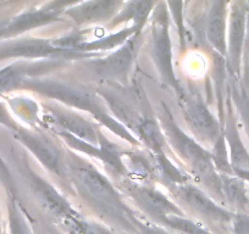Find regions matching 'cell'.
Returning <instances> with one entry per match:
<instances>
[{
  "label": "cell",
  "instance_id": "obj_1",
  "mask_svg": "<svg viewBox=\"0 0 249 234\" xmlns=\"http://www.w3.org/2000/svg\"><path fill=\"white\" fill-rule=\"evenodd\" d=\"M23 85L32 88L33 90L38 92L39 94L57 100V101L68 105V106H72L76 107V109L89 112L98 121H100L105 127L110 128L117 135L124 138L127 142L133 143V144L137 143L135 137H132V134H130V132L121 123H119L115 118H112L107 114V111L103 109L102 104L97 99V97H94L88 90L77 88L76 85L68 84V83L60 82V81L53 80H32L31 78Z\"/></svg>",
  "mask_w": 249,
  "mask_h": 234
},
{
  "label": "cell",
  "instance_id": "obj_2",
  "mask_svg": "<svg viewBox=\"0 0 249 234\" xmlns=\"http://www.w3.org/2000/svg\"><path fill=\"white\" fill-rule=\"evenodd\" d=\"M161 130L164 132L165 139L172 145L181 159L190 165L200 177L204 178V182L212 185L214 192L222 193L221 178L215 172L212 152L203 149V147L188 137L169 117H165L162 120Z\"/></svg>",
  "mask_w": 249,
  "mask_h": 234
},
{
  "label": "cell",
  "instance_id": "obj_3",
  "mask_svg": "<svg viewBox=\"0 0 249 234\" xmlns=\"http://www.w3.org/2000/svg\"><path fill=\"white\" fill-rule=\"evenodd\" d=\"M69 168L76 185L92 201L103 205L107 211L120 212L122 210L121 198L111 183L98 169L81 161L69 162Z\"/></svg>",
  "mask_w": 249,
  "mask_h": 234
},
{
  "label": "cell",
  "instance_id": "obj_4",
  "mask_svg": "<svg viewBox=\"0 0 249 234\" xmlns=\"http://www.w3.org/2000/svg\"><path fill=\"white\" fill-rule=\"evenodd\" d=\"M162 4H159L154 14L153 21V56L158 66L162 80L174 88L181 97L183 93L178 85V81L174 72L172 66V49L171 39L169 34V17L167 13L161 8Z\"/></svg>",
  "mask_w": 249,
  "mask_h": 234
},
{
  "label": "cell",
  "instance_id": "obj_5",
  "mask_svg": "<svg viewBox=\"0 0 249 234\" xmlns=\"http://www.w3.org/2000/svg\"><path fill=\"white\" fill-rule=\"evenodd\" d=\"M77 55L72 50L61 49L54 43L39 38H23L0 44V60L5 59H60Z\"/></svg>",
  "mask_w": 249,
  "mask_h": 234
},
{
  "label": "cell",
  "instance_id": "obj_6",
  "mask_svg": "<svg viewBox=\"0 0 249 234\" xmlns=\"http://www.w3.org/2000/svg\"><path fill=\"white\" fill-rule=\"evenodd\" d=\"M138 34L131 37L127 42L119 48L115 52L104 59L90 63V68L95 75L107 80H121L127 76L138 48Z\"/></svg>",
  "mask_w": 249,
  "mask_h": 234
},
{
  "label": "cell",
  "instance_id": "obj_7",
  "mask_svg": "<svg viewBox=\"0 0 249 234\" xmlns=\"http://www.w3.org/2000/svg\"><path fill=\"white\" fill-rule=\"evenodd\" d=\"M11 130L14 131V135L42 162L43 166H45L50 172L57 174L60 177L65 174L66 166L64 164V159H62L59 149L55 148L53 143L40 135L27 132V131L15 127V126Z\"/></svg>",
  "mask_w": 249,
  "mask_h": 234
},
{
  "label": "cell",
  "instance_id": "obj_8",
  "mask_svg": "<svg viewBox=\"0 0 249 234\" xmlns=\"http://www.w3.org/2000/svg\"><path fill=\"white\" fill-rule=\"evenodd\" d=\"M175 193L187 206L200 215L203 218L212 222H219V223L231 222V212L215 204L213 199H210L204 192L198 189L195 185L187 184V183L182 185H176Z\"/></svg>",
  "mask_w": 249,
  "mask_h": 234
},
{
  "label": "cell",
  "instance_id": "obj_9",
  "mask_svg": "<svg viewBox=\"0 0 249 234\" xmlns=\"http://www.w3.org/2000/svg\"><path fill=\"white\" fill-rule=\"evenodd\" d=\"M179 99L187 123L192 127V130L207 139L216 140L220 135L219 122L204 102L197 98L187 97L184 94H182Z\"/></svg>",
  "mask_w": 249,
  "mask_h": 234
},
{
  "label": "cell",
  "instance_id": "obj_10",
  "mask_svg": "<svg viewBox=\"0 0 249 234\" xmlns=\"http://www.w3.org/2000/svg\"><path fill=\"white\" fill-rule=\"evenodd\" d=\"M130 194L145 214L150 215L160 223L165 217L171 216V215L183 216L182 210L177 207L174 202L170 201L159 190L149 187L133 185L130 188Z\"/></svg>",
  "mask_w": 249,
  "mask_h": 234
},
{
  "label": "cell",
  "instance_id": "obj_11",
  "mask_svg": "<svg viewBox=\"0 0 249 234\" xmlns=\"http://www.w3.org/2000/svg\"><path fill=\"white\" fill-rule=\"evenodd\" d=\"M247 21H248V9L243 3L232 4L230 14V32H229V59L231 66L236 72L239 71L242 51H243L244 39H246Z\"/></svg>",
  "mask_w": 249,
  "mask_h": 234
},
{
  "label": "cell",
  "instance_id": "obj_12",
  "mask_svg": "<svg viewBox=\"0 0 249 234\" xmlns=\"http://www.w3.org/2000/svg\"><path fill=\"white\" fill-rule=\"evenodd\" d=\"M62 6L64 4L61 3H53L38 10L20 14L13 20L6 22V37H14L32 28L53 22L56 20L59 14L62 11Z\"/></svg>",
  "mask_w": 249,
  "mask_h": 234
},
{
  "label": "cell",
  "instance_id": "obj_13",
  "mask_svg": "<svg viewBox=\"0 0 249 234\" xmlns=\"http://www.w3.org/2000/svg\"><path fill=\"white\" fill-rule=\"evenodd\" d=\"M50 114L61 132L69 133L88 144L95 145L97 143H99V135H98L94 126L76 115L75 112L68 111V110L65 111L62 109H57V107H50Z\"/></svg>",
  "mask_w": 249,
  "mask_h": 234
},
{
  "label": "cell",
  "instance_id": "obj_14",
  "mask_svg": "<svg viewBox=\"0 0 249 234\" xmlns=\"http://www.w3.org/2000/svg\"><path fill=\"white\" fill-rule=\"evenodd\" d=\"M31 184H32L33 192L37 195L42 206L59 219L65 216L78 215L70 206V204L56 192V189L49 182L43 180L40 176L32 174L31 176Z\"/></svg>",
  "mask_w": 249,
  "mask_h": 234
},
{
  "label": "cell",
  "instance_id": "obj_15",
  "mask_svg": "<svg viewBox=\"0 0 249 234\" xmlns=\"http://www.w3.org/2000/svg\"><path fill=\"white\" fill-rule=\"evenodd\" d=\"M52 63H37L30 64L18 61L11 65L0 68V94L11 92L18 87H22L27 82V77H31L42 72V68H48Z\"/></svg>",
  "mask_w": 249,
  "mask_h": 234
},
{
  "label": "cell",
  "instance_id": "obj_16",
  "mask_svg": "<svg viewBox=\"0 0 249 234\" xmlns=\"http://www.w3.org/2000/svg\"><path fill=\"white\" fill-rule=\"evenodd\" d=\"M120 3L117 1H87V3H81L76 5L75 8H71L66 10V14L73 18L77 25H88V23L102 22L107 21L112 16L115 10Z\"/></svg>",
  "mask_w": 249,
  "mask_h": 234
},
{
  "label": "cell",
  "instance_id": "obj_17",
  "mask_svg": "<svg viewBox=\"0 0 249 234\" xmlns=\"http://www.w3.org/2000/svg\"><path fill=\"white\" fill-rule=\"evenodd\" d=\"M227 4L225 1H215L208 15L207 37L210 44L220 55L227 54L226 28H227Z\"/></svg>",
  "mask_w": 249,
  "mask_h": 234
},
{
  "label": "cell",
  "instance_id": "obj_18",
  "mask_svg": "<svg viewBox=\"0 0 249 234\" xmlns=\"http://www.w3.org/2000/svg\"><path fill=\"white\" fill-rule=\"evenodd\" d=\"M225 139L230 147V162L233 171H249V152L242 142L233 118L229 117L225 130Z\"/></svg>",
  "mask_w": 249,
  "mask_h": 234
},
{
  "label": "cell",
  "instance_id": "obj_19",
  "mask_svg": "<svg viewBox=\"0 0 249 234\" xmlns=\"http://www.w3.org/2000/svg\"><path fill=\"white\" fill-rule=\"evenodd\" d=\"M102 97L104 98L105 102H107L109 109L112 111V114H114L120 121H122L124 125H126L127 127L135 128V130L137 131L138 126H140L141 122L143 121V117H141L135 110L131 109L126 102L122 101L119 97L114 95L112 93L102 92Z\"/></svg>",
  "mask_w": 249,
  "mask_h": 234
},
{
  "label": "cell",
  "instance_id": "obj_20",
  "mask_svg": "<svg viewBox=\"0 0 249 234\" xmlns=\"http://www.w3.org/2000/svg\"><path fill=\"white\" fill-rule=\"evenodd\" d=\"M137 134L143 140L145 145L152 150L154 154H161L164 152L165 147V135L161 127L150 118H143L141 125L137 128Z\"/></svg>",
  "mask_w": 249,
  "mask_h": 234
},
{
  "label": "cell",
  "instance_id": "obj_21",
  "mask_svg": "<svg viewBox=\"0 0 249 234\" xmlns=\"http://www.w3.org/2000/svg\"><path fill=\"white\" fill-rule=\"evenodd\" d=\"M220 178L222 194L225 198L239 209H246L249 205V199L247 197L244 181L233 176H221Z\"/></svg>",
  "mask_w": 249,
  "mask_h": 234
},
{
  "label": "cell",
  "instance_id": "obj_22",
  "mask_svg": "<svg viewBox=\"0 0 249 234\" xmlns=\"http://www.w3.org/2000/svg\"><path fill=\"white\" fill-rule=\"evenodd\" d=\"M137 33L138 31L132 26L131 28L121 30L116 34L107 35L105 38H100V39L92 40V42L88 43H82V44H78L76 48H77V50H85V51H90V50H109L112 49V48L124 45L131 37H133Z\"/></svg>",
  "mask_w": 249,
  "mask_h": 234
},
{
  "label": "cell",
  "instance_id": "obj_23",
  "mask_svg": "<svg viewBox=\"0 0 249 234\" xmlns=\"http://www.w3.org/2000/svg\"><path fill=\"white\" fill-rule=\"evenodd\" d=\"M155 8V3L152 1H135V3L127 4V6L115 18V23L121 21H133V27L140 32L141 28L144 26L148 16L152 13V9Z\"/></svg>",
  "mask_w": 249,
  "mask_h": 234
},
{
  "label": "cell",
  "instance_id": "obj_24",
  "mask_svg": "<svg viewBox=\"0 0 249 234\" xmlns=\"http://www.w3.org/2000/svg\"><path fill=\"white\" fill-rule=\"evenodd\" d=\"M155 164H157V168L159 169L161 177L174 187L186 184L187 181H188V177L172 164V161L167 157L165 152L155 154Z\"/></svg>",
  "mask_w": 249,
  "mask_h": 234
},
{
  "label": "cell",
  "instance_id": "obj_25",
  "mask_svg": "<svg viewBox=\"0 0 249 234\" xmlns=\"http://www.w3.org/2000/svg\"><path fill=\"white\" fill-rule=\"evenodd\" d=\"M161 223L181 234H212L209 231L196 223L195 221L186 218L184 216L171 215V216L165 217Z\"/></svg>",
  "mask_w": 249,
  "mask_h": 234
},
{
  "label": "cell",
  "instance_id": "obj_26",
  "mask_svg": "<svg viewBox=\"0 0 249 234\" xmlns=\"http://www.w3.org/2000/svg\"><path fill=\"white\" fill-rule=\"evenodd\" d=\"M213 164H214L215 169H219L221 172V176H234L233 168L230 162V157L227 155L226 139H225L224 133L217 137L215 140L214 151L212 152Z\"/></svg>",
  "mask_w": 249,
  "mask_h": 234
},
{
  "label": "cell",
  "instance_id": "obj_27",
  "mask_svg": "<svg viewBox=\"0 0 249 234\" xmlns=\"http://www.w3.org/2000/svg\"><path fill=\"white\" fill-rule=\"evenodd\" d=\"M60 223L69 234H99L94 227L83 221L80 215L62 217L60 218Z\"/></svg>",
  "mask_w": 249,
  "mask_h": 234
},
{
  "label": "cell",
  "instance_id": "obj_28",
  "mask_svg": "<svg viewBox=\"0 0 249 234\" xmlns=\"http://www.w3.org/2000/svg\"><path fill=\"white\" fill-rule=\"evenodd\" d=\"M232 97H233L237 109L241 114L242 121H243L247 132L249 134V95L244 92V89L233 85L232 87Z\"/></svg>",
  "mask_w": 249,
  "mask_h": 234
},
{
  "label": "cell",
  "instance_id": "obj_29",
  "mask_svg": "<svg viewBox=\"0 0 249 234\" xmlns=\"http://www.w3.org/2000/svg\"><path fill=\"white\" fill-rule=\"evenodd\" d=\"M9 221H10V233L11 234H28L25 222L21 218L20 214L18 212L15 206L11 205L9 211Z\"/></svg>",
  "mask_w": 249,
  "mask_h": 234
},
{
  "label": "cell",
  "instance_id": "obj_30",
  "mask_svg": "<svg viewBox=\"0 0 249 234\" xmlns=\"http://www.w3.org/2000/svg\"><path fill=\"white\" fill-rule=\"evenodd\" d=\"M231 223L233 234H249V215L244 212L232 215Z\"/></svg>",
  "mask_w": 249,
  "mask_h": 234
},
{
  "label": "cell",
  "instance_id": "obj_31",
  "mask_svg": "<svg viewBox=\"0 0 249 234\" xmlns=\"http://www.w3.org/2000/svg\"><path fill=\"white\" fill-rule=\"evenodd\" d=\"M142 234H166V232L158 227H143Z\"/></svg>",
  "mask_w": 249,
  "mask_h": 234
},
{
  "label": "cell",
  "instance_id": "obj_32",
  "mask_svg": "<svg viewBox=\"0 0 249 234\" xmlns=\"http://www.w3.org/2000/svg\"><path fill=\"white\" fill-rule=\"evenodd\" d=\"M233 173L234 176H237L241 180L249 182V171H239V169H236V171H233Z\"/></svg>",
  "mask_w": 249,
  "mask_h": 234
},
{
  "label": "cell",
  "instance_id": "obj_33",
  "mask_svg": "<svg viewBox=\"0 0 249 234\" xmlns=\"http://www.w3.org/2000/svg\"><path fill=\"white\" fill-rule=\"evenodd\" d=\"M0 38H6V22H0Z\"/></svg>",
  "mask_w": 249,
  "mask_h": 234
}]
</instances>
